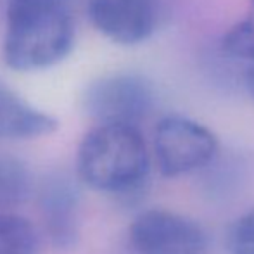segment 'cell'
<instances>
[{"label": "cell", "mask_w": 254, "mask_h": 254, "mask_svg": "<svg viewBox=\"0 0 254 254\" xmlns=\"http://www.w3.org/2000/svg\"><path fill=\"white\" fill-rule=\"evenodd\" d=\"M30 166L12 154H0V211L23 206L35 192Z\"/></svg>", "instance_id": "9c48e42d"}, {"label": "cell", "mask_w": 254, "mask_h": 254, "mask_svg": "<svg viewBox=\"0 0 254 254\" xmlns=\"http://www.w3.org/2000/svg\"><path fill=\"white\" fill-rule=\"evenodd\" d=\"M35 227L17 214L0 211V254H37Z\"/></svg>", "instance_id": "30bf717a"}, {"label": "cell", "mask_w": 254, "mask_h": 254, "mask_svg": "<svg viewBox=\"0 0 254 254\" xmlns=\"http://www.w3.org/2000/svg\"><path fill=\"white\" fill-rule=\"evenodd\" d=\"M221 44L232 57L254 63V0H249L244 16L223 35Z\"/></svg>", "instance_id": "8fae6325"}, {"label": "cell", "mask_w": 254, "mask_h": 254, "mask_svg": "<svg viewBox=\"0 0 254 254\" xmlns=\"http://www.w3.org/2000/svg\"><path fill=\"white\" fill-rule=\"evenodd\" d=\"M218 147L216 135L187 116H166L154 130V157L164 177H182L207 166Z\"/></svg>", "instance_id": "3957f363"}, {"label": "cell", "mask_w": 254, "mask_h": 254, "mask_svg": "<svg viewBox=\"0 0 254 254\" xmlns=\"http://www.w3.org/2000/svg\"><path fill=\"white\" fill-rule=\"evenodd\" d=\"M246 87H248L249 95H251L254 101V63H253V66L249 67L248 74H246Z\"/></svg>", "instance_id": "4fadbf2b"}, {"label": "cell", "mask_w": 254, "mask_h": 254, "mask_svg": "<svg viewBox=\"0 0 254 254\" xmlns=\"http://www.w3.org/2000/svg\"><path fill=\"white\" fill-rule=\"evenodd\" d=\"M151 157L135 125H97L81 140L76 154L80 180L90 189L130 197L144 187Z\"/></svg>", "instance_id": "7a4b0ae2"}, {"label": "cell", "mask_w": 254, "mask_h": 254, "mask_svg": "<svg viewBox=\"0 0 254 254\" xmlns=\"http://www.w3.org/2000/svg\"><path fill=\"white\" fill-rule=\"evenodd\" d=\"M80 202V185L69 175L52 173L38 187V206L45 228L57 248L69 249L78 242Z\"/></svg>", "instance_id": "52a82bcc"}, {"label": "cell", "mask_w": 254, "mask_h": 254, "mask_svg": "<svg viewBox=\"0 0 254 254\" xmlns=\"http://www.w3.org/2000/svg\"><path fill=\"white\" fill-rule=\"evenodd\" d=\"M88 19L107 40L138 45L156 33L163 16V0H88Z\"/></svg>", "instance_id": "8992f818"}, {"label": "cell", "mask_w": 254, "mask_h": 254, "mask_svg": "<svg viewBox=\"0 0 254 254\" xmlns=\"http://www.w3.org/2000/svg\"><path fill=\"white\" fill-rule=\"evenodd\" d=\"M56 116L37 109L16 92L0 85V137L12 140L47 137L57 130Z\"/></svg>", "instance_id": "ba28073f"}, {"label": "cell", "mask_w": 254, "mask_h": 254, "mask_svg": "<svg viewBox=\"0 0 254 254\" xmlns=\"http://www.w3.org/2000/svg\"><path fill=\"white\" fill-rule=\"evenodd\" d=\"M76 42L73 0H7L2 57L17 73L54 67Z\"/></svg>", "instance_id": "6da1fadb"}, {"label": "cell", "mask_w": 254, "mask_h": 254, "mask_svg": "<svg viewBox=\"0 0 254 254\" xmlns=\"http://www.w3.org/2000/svg\"><path fill=\"white\" fill-rule=\"evenodd\" d=\"M227 248L230 254H254V209L246 211L232 223Z\"/></svg>", "instance_id": "7c38bea8"}, {"label": "cell", "mask_w": 254, "mask_h": 254, "mask_svg": "<svg viewBox=\"0 0 254 254\" xmlns=\"http://www.w3.org/2000/svg\"><path fill=\"white\" fill-rule=\"evenodd\" d=\"M130 242L137 254H204L206 232L197 221L168 209H149L130 225Z\"/></svg>", "instance_id": "5b68a950"}, {"label": "cell", "mask_w": 254, "mask_h": 254, "mask_svg": "<svg viewBox=\"0 0 254 254\" xmlns=\"http://www.w3.org/2000/svg\"><path fill=\"white\" fill-rule=\"evenodd\" d=\"M154 106V88L135 73H113L94 80L83 92L81 107L97 125L137 127Z\"/></svg>", "instance_id": "277c9868"}]
</instances>
